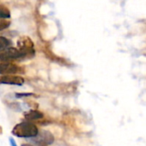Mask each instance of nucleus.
Returning a JSON list of instances; mask_svg holds the SVG:
<instances>
[{
	"mask_svg": "<svg viewBox=\"0 0 146 146\" xmlns=\"http://www.w3.org/2000/svg\"><path fill=\"white\" fill-rule=\"evenodd\" d=\"M38 127L30 121H23L17 124L12 130V134L17 138L31 139L38 133Z\"/></svg>",
	"mask_w": 146,
	"mask_h": 146,
	"instance_id": "1",
	"label": "nucleus"
},
{
	"mask_svg": "<svg viewBox=\"0 0 146 146\" xmlns=\"http://www.w3.org/2000/svg\"><path fill=\"white\" fill-rule=\"evenodd\" d=\"M27 57L25 54L18 48L9 47L0 51V62H11L13 60Z\"/></svg>",
	"mask_w": 146,
	"mask_h": 146,
	"instance_id": "2",
	"label": "nucleus"
},
{
	"mask_svg": "<svg viewBox=\"0 0 146 146\" xmlns=\"http://www.w3.org/2000/svg\"><path fill=\"white\" fill-rule=\"evenodd\" d=\"M54 136L48 131H40L35 138L29 139V141L38 146H47L54 142Z\"/></svg>",
	"mask_w": 146,
	"mask_h": 146,
	"instance_id": "3",
	"label": "nucleus"
},
{
	"mask_svg": "<svg viewBox=\"0 0 146 146\" xmlns=\"http://www.w3.org/2000/svg\"><path fill=\"white\" fill-rule=\"evenodd\" d=\"M17 74H23L21 68L10 62H0L1 75H15Z\"/></svg>",
	"mask_w": 146,
	"mask_h": 146,
	"instance_id": "4",
	"label": "nucleus"
},
{
	"mask_svg": "<svg viewBox=\"0 0 146 146\" xmlns=\"http://www.w3.org/2000/svg\"><path fill=\"white\" fill-rule=\"evenodd\" d=\"M18 49L21 50L26 56H34V49H33V44L32 40L27 37H22L19 38L17 42Z\"/></svg>",
	"mask_w": 146,
	"mask_h": 146,
	"instance_id": "5",
	"label": "nucleus"
},
{
	"mask_svg": "<svg viewBox=\"0 0 146 146\" xmlns=\"http://www.w3.org/2000/svg\"><path fill=\"white\" fill-rule=\"evenodd\" d=\"M24 84V79L17 75H2L0 76V85H10V86H22Z\"/></svg>",
	"mask_w": 146,
	"mask_h": 146,
	"instance_id": "6",
	"label": "nucleus"
},
{
	"mask_svg": "<svg viewBox=\"0 0 146 146\" xmlns=\"http://www.w3.org/2000/svg\"><path fill=\"white\" fill-rule=\"evenodd\" d=\"M24 116L27 121H35V120L42 119L44 117V115L42 112H39L37 110H31V111L26 112Z\"/></svg>",
	"mask_w": 146,
	"mask_h": 146,
	"instance_id": "7",
	"label": "nucleus"
},
{
	"mask_svg": "<svg viewBox=\"0 0 146 146\" xmlns=\"http://www.w3.org/2000/svg\"><path fill=\"white\" fill-rule=\"evenodd\" d=\"M11 41L5 37H0V51L10 47Z\"/></svg>",
	"mask_w": 146,
	"mask_h": 146,
	"instance_id": "8",
	"label": "nucleus"
},
{
	"mask_svg": "<svg viewBox=\"0 0 146 146\" xmlns=\"http://www.w3.org/2000/svg\"><path fill=\"white\" fill-rule=\"evenodd\" d=\"M10 18V12L3 5H0V19H9Z\"/></svg>",
	"mask_w": 146,
	"mask_h": 146,
	"instance_id": "9",
	"label": "nucleus"
},
{
	"mask_svg": "<svg viewBox=\"0 0 146 146\" xmlns=\"http://www.w3.org/2000/svg\"><path fill=\"white\" fill-rule=\"evenodd\" d=\"M10 25V22L9 21H6V19H0V32L9 27Z\"/></svg>",
	"mask_w": 146,
	"mask_h": 146,
	"instance_id": "10",
	"label": "nucleus"
},
{
	"mask_svg": "<svg viewBox=\"0 0 146 146\" xmlns=\"http://www.w3.org/2000/svg\"><path fill=\"white\" fill-rule=\"evenodd\" d=\"M33 93H16L15 95V97L16 98H25V97H31L33 96Z\"/></svg>",
	"mask_w": 146,
	"mask_h": 146,
	"instance_id": "11",
	"label": "nucleus"
},
{
	"mask_svg": "<svg viewBox=\"0 0 146 146\" xmlns=\"http://www.w3.org/2000/svg\"><path fill=\"white\" fill-rule=\"evenodd\" d=\"M9 144H10V145L11 146H17L15 141L12 138H9Z\"/></svg>",
	"mask_w": 146,
	"mask_h": 146,
	"instance_id": "12",
	"label": "nucleus"
},
{
	"mask_svg": "<svg viewBox=\"0 0 146 146\" xmlns=\"http://www.w3.org/2000/svg\"><path fill=\"white\" fill-rule=\"evenodd\" d=\"M21 146H38V145H33V144H31V145H29V144H23V145H21Z\"/></svg>",
	"mask_w": 146,
	"mask_h": 146,
	"instance_id": "13",
	"label": "nucleus"
}]
</instances>
